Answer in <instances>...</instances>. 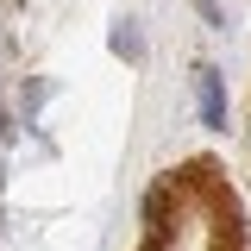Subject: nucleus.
<instances>
[{
	"label": "nucleus",
	"mask_w": 251,
	"mask_h": 251,
	"mask_svg": "<svg viewBox=\"0 0 251 251\" xmlns=\"http://www.w3.org/2000/svg\"><path fill=\"white\" fill-rule=\"evenodd\" d=\"M195 113L207 132H226V75L214 63H195Z\"/></svg>",
	"instance_id": "obj_1"
},
{
	"label": "nucleus",
	"mask_w": 251,
	"mask_h": 251,
	"mask_svg": "<svg viewBox=\"0 0 251 251\" xmlns=\"http://www.w3.org/2000/svg\"><path fill=\"white\" fill-rule=\"evenodd\" d=\"M107 50H113V57H126V63H145V31H138V19H113Z\"/></svg>",
	"instance_id": "obj_2"
},
{
	"label": "nucleus",
	"mask_w": 251,
	"mask_h": 251,
	"mask_svg": "<svg viewBox=\"0 0 251 251\" xmlns=\"http://www.w3.org/2000/svg\"><path fill=\"white\" fill-rule=\"evenodd\" d=\"M44 100H50V82H25V88H19V107H25V120L44 107Z\"/></svg>",
	"instance_id": "obj_3"
},
{
	"label": "nucleus",
	"mask_w": 251,
	"mask_h": 251,
	"mask_svg": "<svg viewBox=\"0 0 251 251\" xmlns=\"http://www.w3.org/2000/svg\"><path fill=\"white\" fill-rule=\"evenodd\" d=\"M195 13H201L214 31H226V13H220V0H195Z\"/></svg>",
	"instance_id": "obj_4"
},
{
	"label": "nucleus",
	"mask_w": 251,
	"mask_h": 251,
	"mask_svg": "<svg viewBox=\"0 0 251 251\" xmlns=\"http://www.w3.org/2000/svg\"><path fill=\"white\" fill-rule=\"evenodd\" d=\"M145 251H176V239H145Z\"/></svg>",
	"instance_id": "obj_5"
},
{
	"label": "nucleus",
	"mask_w": 251,
	"mask_h": 251,
	"mask_svg": "<svg viewBox=\"0 0 251 251\" xmlns=\"http://www.w3.org/2000/svg\"><path fill=\"white\" fill-rule=\"evenodd\" d=\"M245 138H251V126H245Z\"/></svg>",
	"instance_id": "obj_6"
}]
</instances>
